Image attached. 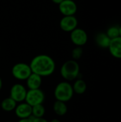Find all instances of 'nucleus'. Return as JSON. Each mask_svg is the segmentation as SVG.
Segmentation results:
<instances>
[{"instance_id":"nucleus-2","label":"nucleus","mask_w":121,"mask_h":122,"mask_svg":"<svg viewBox=\"0 0 121 122\" xmlns=\"http://www.w3.org/2000/svg\"><path fill=\"white\" fill-rule=\"evenodd\" d=\"M60 74L66 81L76 79L80 74V66L78 63L73 59L66 61L62 64L60 69Z\"/></svg>"},{"instance_id":"nucleus-8","label":"nucleus","mask_w":121,"mask_h":122,"mask_svg":"<svg viewBox=\"0 0 121 122\" xmlns=\"http://www.w3.org/2000/svg\"><path fill=\"white\" fill-rule=\"evenodd\" d=\"M61 30L66 32H71L78 26V19L75 16H63L59 23Z\"/></svg>"},{"instance_id":"nucleus-23","label":"nucleus","mask_w":121,"mask_h":122,"mask_svg":"<svg viewBox=\"0 0 121 122\" xmlns=\"http://www.w3.org/2000/svg\"><path fill=\"white\" fill-rule=\"evenodd\" d=\"M2 86H3V82H2V79L0 77V90L2 89Z\"/></svg>"},{"instance_id":"nucleus-24","label":"nucleus","mask_w":121,"mask_h":122,"mask_svg":"<svg viewBox=\"0 0 121 122\" xmlns=\"http://www.w3.org/2000/svg\"><path fill=\"white\" fill-rule=\"evenodd\" d=\"M50 122H61L58 119H52L51 121Z\"/></svg>"},{"instance_id":"nucleus-26","label":"nucleus","mask_w":121,"mask_h":122,"mask_svg":"<svg viewBox=\"0 0 121 122\" xmlns=\"http://www.w3.org/2000/svg\"></svg>"},{"instance_id":"nucleus-19","label":"nucleus","mask_w":121,"mask_h":122,"mask_svg":"<svg viewBox=\"0 0 121 122\" xmlns=\"http://www.w3.org/2000/svg\"><path fill=\"white\" fill-rule=\"evenodd\" d=\"M83 51L81 46H76L71 52V56L73 60H78L81 58L82 55H83Z\"/></svg>"},{"instance_id":"nucleus-18","label":"nucleus","mask_w":121,"mask_h":122,"mask_svg":"<svg viewBox=\"0 0 121 122\" xmlns=\"http://www.w3.org/2000/svg\"><path fill=\"white\" fill-rule=\"evenodd\" d=\"M106 34L111 39H113L120 36L119 33V26H112L109 27L106 31Z\"/></svg>"},{"instance_id":"nucleus-12","label":"nucleus","mask_w":121,"mask_h":122,"mask_svg":"<svg viewBox=\"0 0 121 122\" xmlns=\"http://www.w3.org/2000/svg\"><path fill=\"white\" fill-rule=\"evenodd\" d=\"M26 81V86L29 89H40L42 84V77L34 73H31Z\"/></svg>"},{"instance_id":"nucleus-17","label":"nucleus","mask_w":121,"mask_h":122,"mask_svg":"<svg viewBox=\"0 0 121 122\" xmlns=\"http://www.w3.org/2000/svg\"><path fill=\"white\" fill-rule=\"evenodd\" d=\"M46 112L45 107L43 104H39L32 107V114L31 117L35 118H41L44 116Z\"/></svg>"},{"instance_id":"nucleus-5","label":"nucleus","mask_w":121,"mask_h":122,"mask_svg":"<svg viewBox=\"0 0 121 122\" xmlns=\"http://www.w3.org/2000/svg\"><path fill=\"white\" fill-rule=\"evenodd\" d=\"M45 100V94L41 89H29L26 92L25 102L31 107L43 104Z\"/></svg>"},{"instance_id":"nucleus-16","label":"nucleus","mask_w":121,"mask_h":122,"mask_svg":"<svg viewBox=\"0 0 121 122\" xmlns=\"http://www.w3.org/2000/svg\"><path fill=\"white\" fill-rule=\"evenodd\" d=\"M53 109L55 114L58 116H64L68 111V107L65 102L56 101L53 106Z\"/></svg>"},{"instance_id":"nucleus-20","label":"nucleus","mask_w":121,"mask_h":122,"mask_svg":"<svg viewBox=\"0 0 121 122\" xmlns=\"http://www.w3.org/2000/svg\"><path fill=\"white\" fill-rule=\"evenodd\" d=\"M31 119H32V122H48L46 119H45L44 117H41V118H35V117H31Z\"/></svg>"},{"instance_id":"nucleus-1","label":"nucleus","mask_w":121,"mask_h":122,"mask_svg":"<svg viewBox=\"0 0 121 122\" xmlns=\"http://www.w3.org/2000/svg\"><path fill=\"white\" fill-rule=\"evenodd\" d=\"M32 73L41 77L51 75L56 69V63L52 57L46 54H39L34 56L30 64Z\"/></svg>"},{"instance_id":"nucleus-11","label":"nucleus","mask_w":121,"mask_h":122,"mask_svg":"<svg viewBox=\"0 0 121 122\" xmlns=\"http://www.w3.org/2000/svg\"><path fill=\"white\" fill-rule=\"evenodd\" d=\"M110 54L116 59H121V37L118 36L111 40L109 46Z\"/></svg>"},{"instance_id":"nucleus-13","label":"nucleus","mask_w":121,"mask_h":122,"mask_svg":"<svg viewBox=\"0 0 121 122\" xmlns=\"http://www.w3.org/2000/svg\"><path fill=\"white\" fill-rule=\"evenodd\" d=\"M111 40V39L108 36L106 33H104V32H101V33L97 34L95 38L96 44L99 47L103 48V49L108 48Z\"/></svg>"},{"instance_id":"nucleus-25","label":"nucleus","mask_w":121,"mask_h":122,"mask_svg":"<svg viewBox=\"0 0 121 122\" xmlns=\"http://www.w3.org/2000/svg\"><path fill=\"white\" fill-rule=\"evenodd\" d=\"M119 33H120V36L121 37V26H119Z\"/></svg>"},{"instance_id":"nucleus-3","label":"nucleus","mask_w":121,"mask_h":122,"mask_svg":"<svg viewBox=\"0 0 121 122\" xmlns=\"http://www.w3.org/2000/svg\"><path fill=\"white\" fill-rule=\"evenodd\" d=\"M73 94L72 85L66 81L59 82L54 89V97L57 101L66 103L72 99Z\"/></svg>"},{"instance_id":"nucleus-7","label":"nucleus","mask_w":121,"mask_h":122,"mask_svg":"<svg viewBox=\"0 0 121 122\" xmlns=\"http://www.w3.org/2000/svg\"><path fill=\"white\" fill-rule=\"evenodd\" d=\"M27 90L21 84H15L10 89L9 97L16 103H21L25 101Z\"/></svg>"},{"instance_id":"nucleus-21","label":"nucleus","mask_w":121,"mask_h":122,"mask_svg":"<svg viewBox=\"0 0 121 122\" xmlns=\"http://www.w3.org/2000/svg\"><path fill=\"white\" fill-rule=\"evenodd\" d=\"M18 122H32V119H31V117L27 118V119H19V121Z\"/></svg>"},{"instance_id":"nucleus-14","label":"nucleus","mask_w":121,"mask_h":122,"mask_svg":"<svg viewBox=\"0 0 121 122\" xmlns=\"http://www.w3.org/2000/svg\"><path fill=\"white\" fill-rule=\"evenodd\" d=\"M73 92L76 94H83L87 89V84L86 81L82 79H78L75 81L72 85Z\"/></svg>"},{"instance_id":"nucleus-27","label":"nucleus","mask_w":121,"mask_h":122,"mask_svg":"<svg viewBox=\"0 0 121 122\" xmlns=\"http://www.w3.org/2000/svg\"><path fill=\"white\" fill-rule=\"evenodd\" d=\"M0 50H1V48H0Z\"/></svg>"},{"instance_id":"nucleus-4","label":"nucleus","mask_w":121,"mask_h":122,"mask_svg":"<svg viewBox=\"0 0 121 122\" xmlns=\"http://www.w3.org/2000/svg\"><path fill=\"white\" fill-rule=\"evenodd\" d=\"M32 73L29 64L19 62L14 64L11 69L12 76L17 80L24 81L26 80L27 78Z\"/></svg>"},{"instance_id":"nucleus-9","label":"nucleus","mask_w":121,"mask_h":122,"mask_svg":"<svg viewBox=\"0 0 121 122\" xmlns=\"http://www.w3.org/2000/svg\"><path fill=\"white\" fill-rule=\"evenodd\" d=\"M58 9L63 16H74L78 7L73 0H63L58 4Z\"/></svg>"},{"instance_id":"nucleus-10","label":"nucleus","mask_w":121,"mask_h":122,"mask_svg":"<svg viewBox=\"0 0 121 122\" xmlns=\"http://www.w3.org/2000/svg\"><path fill=\"white\" fill-rule=\"evenodd\" d=\"M14 112L16 116L19 119H27L31 117L32 107L28 104L26 102H21L16 105Z\"/></svg>"},{"instance_id":"nucleus-15","label":"nucleus","mask_w":121,"mask_h":122,"mask_svg":"<svg viewBox=\"0 0 121 122\" xmlns=\"http://www.w3.org/2000/svg\"><path fill=\"white\" fill-rule=\"evenodd\" d=\"M17 105V103L12 99L10 97L5 98L2 100L1 102V109L6 112H10L12 111H14Z\"/></svg>"},{"instance_id":"nucleus-6","label":"nucleus","mask_w":121,"mask_h":122,"mask_svg":"<svg viewBox=\"0 0 121 122\" xmlns=\"http://www.w3.org/2000/svg\"><path fill=\"white\" fill-rule=\"evenodd\" d=\"M70 38L72 43L76 46H83L88 41V34L86 31L78 27L71 32Z\"/></svg>"},{"instance_id":"nucleus-22","label":"nucleus","mask_w":121,"mask_h":122,"mask_svg":"<svg viewBox=\"0 0 121 122\" xmlns=\"http://www.w3.org/2000/svg\"><path fill=\"white\" fill-rule=\"evenodd\" d=\"M63 0H51V1L52 2H53L54 4H60L62 1H63Z\"/></svg>"}]
</instances>
